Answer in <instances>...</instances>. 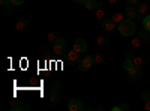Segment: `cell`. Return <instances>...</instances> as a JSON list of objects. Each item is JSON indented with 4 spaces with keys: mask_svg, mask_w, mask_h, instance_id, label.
<instances>
[{
    "mask_svg": "<svg viewBox=\"0 0 150 111\" xmlns=\"http://www.w3.org/2000/svg\"><path fill=\"white\" fill-rule=\"evenodd\" d=\"M119 33L122 35V36H132L135 32H137V26H135V23H134V20H125L123 23H120L119 24Z\"/></svg>",
    "mask_w": 150,
    "mask_h": 111,
    "instance_id": "6da1fadb",
    "label": "cell"
},
{
    "mask_svg": "<svg viewBox=\"0 0 150 111\" xmlns=\"http://www.w3.org/2000/svg\"><path fill=\"white\" fill-rule=\"evenodd\" d=\"M53 53L56 56H65L68 51H66V41L63 38H60L56 44H53Z\"/></svg>",
    "mask_w": 150,
    "mask_h": 111,
    "instance_id": "7a4b0ae2",
    "label": "cell"
},
{
    "mask_svg": "<svg viewBox=\"0 0 150 111\" xmlns=\"http://www.w3.org/2000/svg\"><path fill=\"white\" fill-rule=\"evenodd\" d=\"M95 63V60H93V56H86L80 60V63H78V69L81 72H87Z\"/></svg>",
    "mask_w": 150,
    "mask_h": 111,
    "instance_id": "3957f363",
    "label": "cell"
},
{
    "mask_svg": "<svg viewBox=\"0 0 150 111\" xmlns=\"http://www.w3.org/2000/svg\"><path fill=\"white\" fill-rule=\"evenodd\" d=\"M65 56H66V62H68L69 65H78L80 60H81V59H80V53L75 51L74 48H72L71 51H68Z\"/></svg>",
    "mask_w": 150,
    "mask_h": 111,
    "instance_id": "277c9868",
    "label": "cell"
},
{
    "mask_svg": "<svg viewBox=\"0 0 150 111\" xmlns=\"http://www.w3.org/2000/svg\"><path fill=\"white\" fill-rule=\"evenodd\" d=\"M141 69H143V68H138V66L131 68V69L128 71L129 80H131V81H138V80H141V77H143V71H141Z\"/></svg>",
    "mask_w": 150,
    "mask_h": 111,
    "instance_id": "5b68a950",
    "label": "cell"
},
{
    "mask_svg": "<svg viewBox=\"0 0 150 111\" xmlns=\"http://www.w3.org/2000/svg\"><path fill=\"white\" fill-rule=\"evenodd\" d=\"M68 110H69V111H83V110H86V107H84L83 101H80V99H77V98H75V99L69 101Z\"/></svg>",
    "mask_w": 150,
    "mask_h": 111,
    "instance_id": "8992f818",
    "label": "cell"
},
{
    "mask_svg": "<svg viewBox=\"0 0 150 111\" xmlns=\"http://www.w3.org/2000/svg\"><path fill=\"white\" fill-rule=\"evenodd\" d=\"M102 29H104L107 33H114V32L119 29V26H117L116 23H112L111 20H107V18H105V20L102 21Z\"/></svg>",
    "mask_w": 150,
    "mask_h": 111,
    "instance_id": "52a82bcc",
    "label": "cell"
},
{
    "mask_svg": "<svg viewBox=\"0 0 150 111\" xmlns=\"http://www.w3.org/2000/svg\"><path fill=\"white\" fill-rule=\"evenodd\" d=\"M125 17H126L128 20H137V17H138V12H137V6H126V9H125Z\"/></svg>",
    "mask_w": 150,
    "mask_h": 111,
    "instance_id": "ba28073f",
    "label": "cell"
},
{
    "mask_svg": "<svg viewBox=\"0 0 150 111\" xmlns=\"http://www.w3.org/2000/svg\"><path fill=\"white\" fill-rule=\"evenodd\" d=\"M95 15H96V18L99 20V21H104L105 20V17H107V11H105V8H104V3L102 2H99V6L95 9Z\"/></svg>",
    "mask_w": 150,
    "mask_h": 111,
    "instance_id": "9c48e42d",
    "label": "cell"
},
{
    "mask_svg": "<svg viewBox=\"0 0 150 111\" xmlns=\"http://www.w3.org/2000/svg\"><path fill=\"white\" fill-rule=\"evenodd\" d=\"M149 3H146V2H141V3H138V6H137V12H138V17H147L150 12H149Z\"/></svg>",
    "mask_w": 150,
    "mask_h": 111,
    "instance_id": "30bf717a",
    "label": "cell"
},
{
    "mask_svg": "<svg viewBox=\"0 0 150 111\" xmlns=\"http://www.w3.org/2000/svg\"><path fill=\"white\" fill-rule=\"evenodd\" d=\"M74 50L75 51H78V53H86L87 50V42L84 39H77V41H74Z\"/></svg>",
    "mask_w": 150,
    "mask_h": 111,
    "instance_id": "8fae6325",
    "label": "cell"
},
{
    "mask_svg": "<svg viewBox=\"0 0 150 111\" xmlns=\"http://www.w3.org/2000/svg\"><path fill=\"white\" fill-rule=\"evenodd\" d=\"M141 47H143V41L138 38V36L129 41V48H131L132 51H138V50H141Z\"/></svg>",
    "mask_w": 150,
    "mask_h": 111,
    "instance_id": "7c38bea8",
    "label": "cell"
},
{
    "mask_svg": "<svg viewBox=\"0 0 150 111\" xmlns=\"http://www.w3.org/2000/svg\"><path fill=\"white\" fill-rule=\"evenodd\" d=\"M27 27H29L27 20H24V18L17 20V23H15V30L17 32H24V30H27Z\"/></svg>",
    "mask_w": 150,
    "mask_h": 111,
    "instance_id": "4fadbf2b",
    "label": "cell"
},
{
    "mask_svg": "<svg viewBox=\"0 0 150 111\" xmlns=\"http://www.w3.org/2000/svg\"><path fill=\"white\" fill-rule=\"evenodd\" d=\"M60 38H62L60 33H59L57 30H53V32H50V33H48V36H47V41H48L50 44H56V42H57Z\"/></svg>",
    "mask_w": 150,
    "mask_h": 111,
    "instance_id": "5bb4252c",
    "label": "cell"
},
{
    "mask_svg": "<svg viewBox=\"0 0 150 111\" xmlns=\"http://www.w3.org/2000/svg\"><path fill=\"white\" fill-rule=\"evenodd\" d=\"M132 62H134V66H138V68H144L147 65L146 57H141V56H134Z\"/></svg>",
    "mask_w": 150,
    "mask_h": 111,
    "instance_id": "9a60e30c",
    "label": "cell"
},
{
    "mask_svg": "<svg viewBox=\"0 0 150 111\" xmlns=\"http://www.w3.org/2000/svg\"><path fill=\"white\" fill-rule=\"evenodd\" d=\"M48 101L51 104H57L60 101V92H56V90H51L48 95Z\"/></svg>",
    "mask_w": 150,
    "mask_h": 111,
    "instance_id": "2e32d148",
    "label": "cell"
},
{
    "mask_svg": "<svg viewBox=\"0 0 150 111\" xmlns=\"http://www.w3.org/2000/svg\"><path fill=\"white\" fill-rule=\"evenodd\" d=\"M138 38L143 41V42H149L150 41V32H147L144 27L138 30Z\"/></svg>",
    "mask_w": 150,
    "mask_h": 111,
    "instance_id": "e0dca14e",
    "label": "cell"
},
{
    "mask_svg": "<svg viewBox=\"0 0 150 111\" xmlns=\"http://www.w3.org/2000/svg\"><path fill=\"white\" fill-rule=\"evenodd\" d=\"M125 20H126V17H125V14H120V12H116V14L111 17V21H112V23H116L117 26H119L120 23H123Z\"/></svg>",
    "mask_w": 150,
    "mask_h": 111,
    "instance_id": "ac0fdd59",
    "label": "cell"
},
{
    "mask_svg": "<svg viewBox=\"0 0 150 111\" xmlns=\"http://www.w3.org/2000/svg\"><path fill=\"white\" fill-rule=\"evenodd\" d=\"M96 42H98V45H99V48H107L108 47V39L105 38L104 35H99L98 38H96Z\"/></svg>",
    "mask_w": 150,
    "mask_h": 111,
    "instance_id": "d6986e66",
    "label": "cell"
},
{
    "mask_svg": "<svg viewBox=\"0 0 150 111\" xmlns=\"http://www.w3.org/2000/svg\"><path fill=\"white\" fill-rule=\"evenodd\" d=\"M111 110H112V111H129V110H131V105H129V102H122L120 105L112 107Z\"/></svg>",
    "mask_w": 150,
    "mask_h": 111,
    "instance_id": "ffe728a7",
    "label": "cell"
},
{
    "mask_svg": "<svg viewBox=\"0 0 150 111\" xmlns=\"http://www.w3.org/2000/svg\"><path fill=\"white\" fill-rule=\"evenodd\" d=\"M84 6H86V9H89V11H95L99 6V2H96V0H86Z\"/></svg>",
    "mask_w": 150,
    "mask_h": 111,
    "instance_id": "44dd1931",
    "label": "cell"
},
{
    "mask_svg": "<svg viewBox=\"0 0 150 111\" xmlns=\"http://www.w3.org/2000/svg\"><path fill=\"white\" fill-rule=\"evenodd\" d=\"M32 110V107L29 105V104H18L17 107H14V108H11V111H30Z\"/></svg>",
    "mask_w": 150,
    "mask_h": 111,
    "instance_id": "7402d4cb",
    "label": "cell"
},
{
    "mask_svg": "<svg viewBox=\"0 0 150 111\" xmlns=\"http://www.w3.org/2000/svg\"><path fill=\"white\" fill-rule=\"evenodd\" d=\"M93 60H95V65H102L104 63V56L101 53H96L93 56Z\"/></svg>",
    "mask_w": 150,
    "mask_h": 111,
    "instance_id": "603a6c76",
    "label": "cell"
},
{
    "mask_svg": "<svg viewBox=\"0 0 150 111\" xmlns=\"http://www.w3.org/2000/svg\"><path fill=\"white\" fill-rule=\"evenodd\" d=\"M62 87H63V84H62L60 81H53L51 83V90H56V92H60Z\"/></svg>",
    "mask_w": 150,
    "mask_h": 111,
    "instance_id": "cb8c5ba5",
    "label": "cell"
},
{
    "mask_svg": "<svg viewBox=\"0 0 150 111\" xmlns=\"http://www.w3.org/2000/svg\"><path fill=\"white\" fill-rule=\"evenodd\" d=\"M123 68L126 69V71H129L131 68H134V62H132L131 59H125V62H123Z\"/></svg>",
    "mask_w": 150,
    "mask_h": 111,
    "instance_id": "d4e9b609",
    "label": "cell"
},
{
    "mask_svg": "<svg viewBox=\"0 0 150 111\" xmlns=\"http://www.w3.org/2000/svg\"><path fill=\"white\" fill-rule=\"evenodd\" d=\"M143 27H144L147 32H150V15L144 17V20H143Z\"/></svg>",
    "mask_w": 150,
    "mask_h": 111,
    "instance_id": "484cf974",
    "label": "cell"
},
{
    "mask_svg": "<svg viewBox=\"0 0 150 111\" xmlns=\"http://www.w3.org/2000/svg\"><path fill=\"white\" fill-rule=\"evenodd\" d=\"M141 101H150V92L149 90H143L141 92Z\"/></svg>",
    "mask_w": 150,
    "mask_h": 111,
    "instance_id": "4316f807",
    "label": "cell"
},
{
    "mask_svg": "<svg viewBox=\"0 0 150 111\" xmlns=\"http://www.w3.org/2000/svg\"><path fill=\"white\" fill-rule=\"evenodd\" d=\"M126 3H128L129 6H138L140 0H126Z\"/></svg>",
    "mask_w": 150,
    "mask_h": 111,
    "instance_id": "83f0119b",
    "label": "cell"
},
{
    "mask_svg": "<svg viewBox=\"0 0 150 111\" xmlns=\"http://www.w3.org/2000/svg\"><path fill=\"white\" fill-rule=\"evenodd\" d=\"M24 3V0H11V5H14V6H20Z\"/></svg>",
    "mask_w": 150,
    "mask_h": 111,
    "instance_id": "f1b7e54d",
    "label": "cell"
},
{
    "mask_svg": "<svg viewBox=\"0 0 150 111\" xmlns=\"http://www.w3.org/2000/svg\"><path fill=\"white\" fill-rule=\"evenodd\" d=\"M134 56H135V51H132V50H131L129 53H126V59H131V60H132Z\"/></svg>",
    "mask_w": 150,
    "mask_h": 111,
    "instance_id": "f546056e",
    "label": "cell"
},
{
    "mask_svg": "<svg viewBox=\"0 0 150 111\" xmlns=\"http://www.w3.org/2000/svg\"><path fill=\"white\" fill-rule=\"evenodd\" d=\"M18 104H20V102H18L17 99H12V101H11V108H14V107H17ZM11 108H9V110H11Z\"/></svg>",
    "mask_w": 150,
    "mask_h": 111,
    "instance_id": "4dcf8cb0",
    "label": "cell"
},
{
    "mask_svg": "<svg viewBox=\"0 0 150 111\" xmlns=\"http://www.w3.org/2000/svg\"><path fill=\"white\" fill-rule=\"evenodd\" d=\"M120 2H122V0H108L110 5H120Z\"/></svg>",
    "mask_w": 150,
    "mask_h": 111,
    "instance_id": "1f68e13d",
    "label": "cell"
},
{
    "mask_svg": "<svg viewBox=\"0 0 150 111\" xmlns=\"http://www.w3.org/2000/svg\"><path fill=\"white\" fill-rule=\"evenodd\" d=\"M11 3V0H0V5H2V6H8Z\"/></svg>",
    "mask_w": 150,
    "mask_h": 111,
    "instance_id": "d6a6232c",
    "label": "cell"
},
{
    "mask_svg": "<svg viewBox=\"0 0 150 111\" xmlns=\"http://www.w3.org/2000/svg\"><path fill=\"white\" fill-rule=\"evenodd\" d=\"M144 110H146V111H150V101H146V104H144Z\"/></svg>",
    "mask_w": 150,
    "mask_h": 111,
    "instance_id": "836d02e7",
    "label": "cell"
},
{
    "mask_svg": "<svg viewBox=\"0 0 150 111\" xmlns=\"http://www.w3.org/2000/svg\"><path fill=\"white\" fill-rule=\"evenodd\" d=\"M95 110H98V111H102V110H104V107H102V105H98V107H95Z\"/></svg>",
    "mask_w": 150,
    "mask_h": 111,
    "instance_id": "e575fe53",
    "label": "cell"
},
{
    "mask_svg": "<svg viewBox=\"0 0 150 111\" xmlns=\"http://www.w3.org/2000/svg\"><path fill=\"white\" fill-rule=\"evenodd\" d=\"M75 2H77L78 5H84V3H86V0H75Z\"/></svg>",
    "mask_w": 150,
    "mask_h": 111,
    "instance_id": "d590c367",
    "label": "cell"
},
{
    "mask_svg": "<svg viewBox=\"0 0 150 111\" xmlns=\"http://www.w3.org/2000/svg\"><path fill=\"white\" fill-rule=\"evenodd\" d=\"M149 12H150V6H149Z\"/></svg>",
    "mask_w": 150,
    "mask_h": 111,
    "instance_id": "8d00e7d4",
    "label": "cell"
},
{
    "mask_svg": "<svg viewBox=\"0 0 150 111\" xmlns=\"http://www.w3.org/2000/svg\"><path fill=\"white\" fill-rule=\"evenodd\" d=\"M149 45H150V41H149Z\"/></svg>",
    "mask_w": 150,
    "mask_h": 111,
    "instance_id": "74e56055",
    "label": "cell"
}]
</instances>
